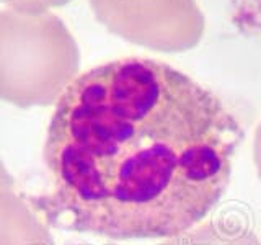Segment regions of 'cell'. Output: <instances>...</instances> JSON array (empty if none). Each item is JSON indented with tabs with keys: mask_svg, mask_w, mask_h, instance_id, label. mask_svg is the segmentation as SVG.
I'll return each mask as SVG.
<instances>
[{
	"mask_svg": "<svg viewBox=\"0 0 261 245\" xmlns=\"http://www.w3.org/2000/svg\"><path fill=\"white\" fill-rule=\"evenodd\" d=\"M79 65V46L59 16L0 10V100L20 108L53 105Z\"/></svg>",
	"mask_w": 261,
	"mask_h": 245,
	"instance_id": "cell-2",
	"label": "cell"
},
{
	"mask_svg": "<svg viewBox=\"0 0 261 245\" xmlns=\"http://www.w3.org/2000/svg\"><path fill=\"white\" fill-rule=\"evenodd\" d=\"M253 160L258 170V177L261 178V125L256 129L255 134V144H253Z\"/></svg>",
	"mask_w": 261,
	"mask_h": 245,
	"instance_id": "cell-7",
	"label": "cell"
},
{
	"mask_svg": "<svg viewBox=\"0 0 261 245\" xmlns=\"http://www.w3.org/2000/svg\"><path fill=\"white\" fill-rule=\"evenodd\" d=\"M96 20L130 43L162 53L193 49L204 35L194 0H90Z\"/></svg>",
	"mask_w": 261,
	"mask_h": 245,
	"instance_id": "cell-3",
	"label": "cell"
},
{
	"mask_svg": "<svg viewBox=\"0 0 261 245\" xmlns=\"http://www.w3.org/2000/svg\"><path fill=\"white\" fill-rule=\"evenodd\" d=\"M0 2L21 13H43L47 8L65 5L70 0H0Z\"/></svg>",
	"mask_w": 261,
	"mask_h": 245,
	"instance_id": "cell-6",
	"label": "cell"
},
{
	"mask_svg": "<svg viewBox=\"0 0 261 245\" xmlns=\"http://www.w3.org/2000/svg\"><path fill=\"white\" fill-rule=\"evenodd\" d=\"M0 245H56L36 209L16 191L0 160Z\"/></svg>",
	"mask_w": 261,
	"mask_h": 245,
	"instance_id": "cell-4",
	"label": "cell"
},
{
	"mask_svg": "<svg viewBox=\"0 0 261 245\" xmlns=\"http://www.w3.org/2000/svg\"><path fill=\"white\" fill-rule=\"evenodd\" d=\"M160 245H261L240 220L219 219L167 239Z\"/></svg>",
	"mask_w": 261,
	"mask_h": 245,
	"instance_id": "cell-5",
	"label": "cell"
},
{
	"mask_svg": "<svg viewBox=\"0 0 261 245\" xmlns=\"http://www.w3.org/2000/svg\"><path fill=\"white\" fill-rule=\"evenodd\" d=\"M243 133L222 102L171 65L126 57L75 77L44 144L53 226L114 240L170 239L217 206Z\"/></svg>",
	"mask_w": 261,
	"mask_h": 245,
	"instance_id": "cell-1",
	"label": "cell"
}]
</instances>
